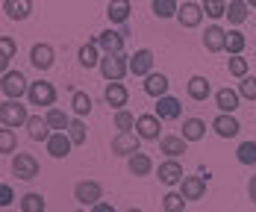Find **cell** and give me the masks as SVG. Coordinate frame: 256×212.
Segmentation results:
<instances>
[{
	"mask_svg": "<svg viewBox=\"0 0 256 212\" xmlns=\"http://www.w3.org/2000/svg\"><path fill=\"white\" fill-rule=\"evenodd\" d=\"M26 121H30V112H26V106L21 100H3L0 104V124L3 127H26Z\"/></svg>",
	"mask_w": 256,
	"mask_h": 212,
	"instance_id": "obj_1",
	"label": "cell"
},
{
	"mask_svg": "<svg viewBox=\"0 0 256 212\" xmlns=\"http://www.w3.org/2000/svg\"><path fill=\"white\" fill-rule=\"evenodd\" d=\"M100 74H103V80H109V82H121V80L130 74V56H124V53L103 56Z\"/></svg>",
	"mask_w": 256,
	"mask_h": 212,
	"instance_id": "obj_2",
	"label": "cell"
},
{
	"mask_svg": "<svg viewBox=\"0 0 256 212\" xmlns=\"http://www.w3.org/2000/svg\"><path fill=\"white\" fill-rule=\"evenodd\" d=\"M24 94H30V82L21 71H9L3 74V98L6 100H21Z\"/></svg>",
	"mask_w": 256,
	"mask_h": 212,
	"instance_id": "obj_3",
	"label": "cell"
},
{
	"mask_svg": "<svg viewBox=\"0 0 256 212\" xmlns=\"http://www.w3.org/2000/svg\"><path fill=\"white\" fill-rule=\"evenodd\" d=\"M38 171H42V165H38V159L32 154H15L12 156V174L18 180H36Z\"/></svg>",
	"mask_w": 256,
	"mask_h": 212,
	"instance_id": "obj_4",
	"label": "cell"
},
{
	"mask_svg": "<svg viewBox=\"0 0 256 212\" xmlns=\"http://www.w3.org/2000/svg\"><path fill=\"white\" fill-rule=\"evenodd\" d=\"M112 154L115 156H136V154H142V138L136 136V132H118L115 138H112Z\"/></svg>",
	"mask_w": 256,
	"mask_h": 212,
	"instance_id": "obj_5",
	"label": "cell"
},
{
	"mask_svg": "<svg viewBox=\"0 0 256 212\" xmlns=\"http://www.w3.org/2000/svg\"><path fill=\"white\" fill-rule=\"evenodd\" d=\"M30 104L32 106H48L53 109V100H56V88H53V82H44V80H38V82H30Z\"/></svg>",
	"mask_w": 256,
	"mask_h": 212,
	"instance_id": "obj_6",
	"label": "cell"
},
{
	"mask_svg": "<svg viewBox=\"0 0 256 212\" xmlns=\"http://www.w3.org/2000/svg\"><path fill=\"white\" fill-rule=\"evenodd\" d=\"M130 74L132 77H150L154 74V50H148V48H142V50H136L130 56Z\"/></svg>",
	"mask_w": 256,
	"mask_h": 212,
	"instance_id": "obj_7",
	"label": "cell"
},
{
	"mask_svg": "<svg viewBox=\"0 0 256 212\" xmlns=\"http://www.w3.org/2000/svg\"><path fill=\"white\" fill-rule=\"evenodd\" d=\"M94 44H98L106 56L124 53V32H118V30H103V32L94 36Z\"/></svg>",
	"mask_w": 256,
	"mask_h": 212,
	"instance_id": "obj_8",
	"label": "cell"
},
{
	"mask_svg": "<svg viewBox=\"0 0 256 212\" xmlns=\"http://www.w3.org/2000/svg\"><path fill=\"white\" fill-rule=\"evenodd\" d=\"M74 198H77L82 206H98L103 198V188L100 183H94V180H82V183L74 186Z\"/></svg>",
	"mask_w": 256,
	"mask_h": 212,
	"instance_id": "obj_9",
	"label": "cell"
},
{
	"mask_svg": "<svg viewBox=\"0 0 256 212\" xmlns=\"http://www.w3.org/2000/svg\"><path fill=\"white\" fill-rule=\"evenodd\" d=\"M182 180H186V174H182V162H180V159H165V162H159V183L180 186Z\"/></svg>",
	"mask_w": 256,
	"mask_h": 212,
	"instance_id": "obj_10",
	"label": "cell"
},
{
	"mask_svg": "<svg viewBox=\"0 0 256 212\" xmlns=\"http://www.w3.org/2000/svg\"><path fill=\"white\" fill-rule=\"evenodd\" d=\"M177 21L180 26H198L200 21H204V3H194V0H186L182 6H180V12H177Z\"/></svg>",
	"mask_w": 256,
	"mask_h": 212,
	"instance_id": "obj_11",
	"label": "cell"
},
{
	"mask_svg": "<svg viewBox=\"0 0 256 212\" xmlns=\"http://www.w3.org/2000/svg\"><path fill=\"white\" fill-rule=\"evenodd\" d=\"M238 100H242V94H238V88H218L215 92V106H218V115H232L236 109H238Z\"/></svg>",
	"mask_w": 256,
	"mask_h": 212,
	"instance_id": "obj_12",
	"label": "cell"
},
{
	"mask_svg": "<svg viewBox=\"0 0 256 212\" xmlns=\"http://www.w3.org/2000/svg\"><path fill=\"white\" fill-rule=\"evenodd\" d=\"M159 130H162V121L156 115H138L136 121V136L144 138V142H156L159 138Z\"/></svg>",
	"mask_w": 256,
	"mask_h": 212,
	"instance_id": "obj_13",
	"label": "cell"
},
{
	"mask_svg": "<svg viewBox=\"0 0 256 212\" xmlns=\"http://www.w3.org/2000/svg\"><path fill=\"white\" fill-rule=\"evenodd\" d=\"M204 48H206L209 53L227 50V30H224V26H218V24L206 26V32H204Z\"/></svg>",
	"mask_w": 256,
	"mask_h": 212,
	"instance_id": "obj_14",
	"label": "cell"
},
{
	"mask_svg": "<svg viewBox=\"0 0 256 212\" xmlns=\"http://www.w3.org/2000/svg\"><path fill=\"white\" fill-rule=\"evenodd\" d=\"M206 183H209V180H204L200 174H198V177H186V180L180 183V194H182L186 200H204Z\"/></svg>",
	"mask_w": 256,
	"mask_h": 212,
	"instance_id": "obj_15",
	"label": "cell"
},
{
	"mask_svg": "<svg viewBox=\"0 0 256 212\" xmlns=\"http://www.w3.org/2000/svg\"><path fill=\"white\" fill-rule=\"evenodd\" d=\"M159 121H177L180 115H182V104H180L177 98H162V100H156V112H154Z\"/></svg>",
	"mask_w": 256,
	"mask_h": 212,
	"instance_id": "obj_16",
	"label": "cell"
},
{
	"mask_svg": "<svg viewBox=\"0 0 256 212\" xmlns=\"http://www.w3.org/2000/svg\"><path fill=\"white\" fill-rule=\"evenodd\" d=\"M53 59H56V53H53L50 44H32V50H30V62H32V68L48 71V68H53Z\"/></svg>",
	"mask_w": 256,
	"mask_h": 212,
	"instance_id": "obj_17",
	"label": "cell"
},
{
	"mask_svg": "<svg viewBox=\"0 0 256 212\" xmlns=\"http://www.w3.org/2000/svg\"><path fill=\"white\" fill-rule=\"evenodd\" d=\"M103 98H106L109 106H115V112H121L130 100V92L124 88V82H109V86L103 88Z\"/></svg>",
	"mask_w": 256,
	"mask_h": 212,
	"instance_id": "obj_18",
	"label": "cell"
},
{
	"mask_svg": "<svg viewBox=\"0 0 256 212\" xmlns=\"http://www.w3.org/2000/svg\"><path fill=\"white\" fill-rule=\"evenodd\" d=\"M26 132H30V138L32 142H50V124H48V118H42V115H30V121H26Z\"/></svg>",
	"mask_w": 256,
	"mask_h": 212,
	"instance_id": "obj_19",
	"label": "cell"
},
{
	"mask_svg": "<svg viewBox=\"0 0 256 212\" xmlns=\"http://www.w3.org/2000/svg\"><path fill=\"white\" fill-rule=\"evenodd\" d=\"M186 148H188V142H186L182 136H162V138H159V150L168 159H180L186 154Z\"/></svg>",
	"mask_w": 256,
	"mask_h": 212,
	"instance_id": "obj_20",
	"label": "cell"
},
{
	"mask_svg": "<svg viewBox=\"0 0 256 212\" xmlns=\"http://www.w3.org/2000/svg\"><path fill=\"white\" fill-rule=\"evenodd\" d=\"M212 130L218 132L221 138H232V136H238L242 124H238V118H236V115H215Z\"/></svg>",
	"mask_w": 256,
	"mask_h": 212,
	"instance_id": "obj_21",
	"label": "cell"
},
{
	"mask_svg": "<svg viewBox=\"0 0 256 212\" xmlns=\"http://www.w3.org/2000/svg\"><path fill=\"white\" fill-rule=\"evenodd\" d=\"M71 148H74V142L68 138V132H53L50 142H48V154L53 159H65L71 154Z\"/></svg>",
	"mask_w": 256,
	"mask_h": 212,
	"instance_id": "obj_22",
	"label": "cell"
},
{
	"mask_svg": "<svg viewBox=\"0 0 256 212\" xmlns=\"http://www.w3.org/2000/svg\"><path fill=\"white\" fill-rule=\"evenodd\" d=\"M186 92H188V98L192 100H198V104H204L206 98L212 94V86H209V80L200 77V74H194V77L188 80V86H186Z\"/></svg>",
	"mask_w": 256,
	"mask_h": 212,
	"instance_id": "obj_23",
	"label": "cell"
},
{
	"mask_svg": "<svg viewBox=\"0 0 256 212\" xmlns=\"http://www.w3.org/2000/svg\"><path fill=\"white\" fill-rule=\"evenodd\" d=\"M168 77L165 74H150V77L144 80V92L150 94V98H156V100H162V98H168Z\"/></svg>",
	"mask_w": 256,
	"mask_h": 212,
	"instance_id": "obj_24",
	"label": "cell"
},
{
	"mask_svg": "<svg viewBox=\"0 0 256 212\" xmlns=\"http://www.w3.org/2000/svg\"><path fill=\"white\" fill-rule=\"evenodd\" d=\"M130 12H132V3H130V0H115V3L106 6V18H109L112 24H127Z\"/></svg>",
	"mask_w": 256,
	"mask_h": 212,
	"instance_id": "obj_25",
	"label": "cell"
},
{
	"mask_svg": "<svg viewBox=\"0 0 256 212\" xmlns=\"http://www.w3.org/2000/svg\"><path fill=\"white\" fill-rule=\"evenodd\" d=\"M127 168L132 177H148L154 171V159L148 156V154H136V156L127 159Z\"/></svg>",
	"mask_w": 256,
	"mask_h": 212,
	"instance_id": "obj_26",
	"label": "cell"
},
{
	"mask_svg": "<svg viewBox=\"0 0 256 212\" xmlns=\"http://www.w3.org/2000/svg\"><path fill=\"white\" fill-rule=\"evenodd\" d=\"M77 59H80V65L82 68H100V62H103V56H100V48L94 44V42H88V44H82L80 48V53H77Z\"/></svg>",
	"mask_w": 256,
	"mask_h": 212,
	"instance_id": "obj_27",
	"label": "cell"
},
{
	"mask_svg": "<svg viewBox=\"0 0 256 212\" xmlns=\"http://www.w3.org/2000/svg\"><path fill=\"white\" fill-rule=\"evenodd\" d=\"M3 12H6L12 21H24L26 15L32 12V3H30V0H3Z\"/></svg>",
	"mask_w": 256,
	"mask_h": 212,
	"instance_id": "obj_28",
	"label": "cell"
},
{
	"mask_svg": "<svg viewBox=\"0 0 256 212\" xmlns=\"http://www.w3.org/2000/svg\"><path fill=\"white\" fill-rule=\"evenodd\" d=\"M180 136H182L186 142H200V138L206 136V121H200V118H186Z\"/></svg>",
	"mask_w": 256,
	"mask_h": 212,
	"instance_id": "obj_29",
	"label": "cell"
},
{
	"mask_svg": "<svg viewBox=\"0 0 256 212\" xmlns=\"http://www.w3.org/2000/svg\"><path fill=\"white\" fill-rule=\"evenodd\" d=\"M15 50H18L15 38H12V36H0V68H3V74H9L6 68H9V62L15 59Z\"/></svg>",
	"mask_w": 256,
	"mask_h": 212,
	"instance_id": "obj_30",
	"label": "cell"
},
{
	"mask_svg": "<svg viewBox=\"0 0 256 212\" xmlns=\"http://www.w3.org/2000/svg\"><path fill=\"white\" fill-rule=\"evenodd\" d=\"M18 204H21V212H44L48 210V200H44V194H38V192H26Z\"/></svg>",
	"mask_w": 256,
	"mask_h": 212,
	"instance_id": "obj_31",
	"label": "cell"
},
{
	"mask_svg": "<svg viewBox=\"0 0 256 212\" xmlns=\"http://www.w3.org/2000/svg\"><path fill=\"white\" fill-rule=\"evenodd\" d=\"M44 118H48V124H50L53 132H68V127H71V118H68L62 109H56V106L48 109V115H44Z\"/></svg>",
	"mask_w": 256,
	"mask_h": 212,
	"instance_id": "obj_32",
	"label": "cell"
},
{
	"mask_svg": "<svg viewBox=\"0 0 256 212\" xmlns=\"http://www.w3.org/2000/svg\"><path fill=\"white\" fill-rule=\"evenodd\" d=\"M248 3L244 0H230L227 3V18H230V24H244L248 21Z\"/></svg>",
	"mask_w": 256,
	"mask_h": 212,
	"instance_id": "obj_33",
	"label": "cell"
},
{
	"mask_svg": "<svg viewBox=\"0 0 256 212\" xmlns=\"http://www.w3.org/2000/svg\"><path fill=\"white\" fill-rule=\"evenodd\" d=\"M150 9H154L156 18H177L180 3H174V0H154V3H150Z\"/></svg>",
	"mask_w": 256,
	"mask_h": 212,
	"instance_id": "obj_34",
	"label": "cell"
},
{
	"mask_svg": "<svg viewBox=\"0 0 256 212\" xmlns=\"http://www.w3.org/2000/svg\"><path fill=\"white\" fill-rule=\"evenodd\" d=\"M68 138H71L74 144H86V142H88V127H86V121H82V118H71Z\"/></svg>",
	"mask_w": 256,
	"mask_h": 212,
	"instance_id": "obj_35",
	"label": "cell"
},
{
	"mask_svg": "<svg viewBox=\"0 0 256 212\" xmlns=\"http://www.w3.org/2000/svg\"><path fill=\"white\" fill-rule=\"evenodd\" d=\"M71 106H74V112H77V118H86L88 112H92V98H88V92H74L71 94Z\"/></svg>",
	"mask_w": 256,
	"mask_h": 212,
	"instance_id": "obj_36",
	"label": "cell"
},
{
	"mask_svg": "<svg viewBox=\"0 0 256 212\" xmlns=\"http://www.w3.org/2000/svg\"><path fill=\"white\" fill-rule=\"evenodd\" d=\"M244 48H248V38H244V32L230 30V32H227V50H230V56H242V53H244Z\"/></svg>",
	"mask_w": 256,
	"mask_h": 212,
	"instance_id": "obj_37",
	"label": "cell"
},
{
	"mask_svg": "<svg viewBox=\"0 0 256 212\" xmlns=\"http://www.w3.org/2000/svg\"><path fill=\"white\" fill-rule=\"evenodd\" d=\"M236 159L242 165H256V142H242L236 148Z\"/></svg>",
	"mask_w": 256,
	"mask_h": 212,
	"instance_id": "obj_38",
	"label": "cell"
},
{
	"mask_svg": "<svg viewBox=\"0 0 256 212\" xmlns=\"http://www.w3.org/2000/svg\"><path fill=\"white\" fill-rule=\"evenodd\" d=\"M136 115L132 112H127V109H121V112H115V130L118 132H132L136 130Z\"/></svg>",
	"mask_w": 256,
	"mask_h": 212,
	"instance_id": "obj_39",
	"label": "cell"
},
{
	"mask_svg": "<svg viewBox=\"0 0 256 212\" xmlns=\"http://www.w3.org/2000/svg\"><path fill=\"white\" fill-rule=\"evenodd\" d=\"M162 210L165 212H186V198L180 192H168L162 198Z\"/></svg>",
	"mask_w": 256,
	"mask_h": 212,
	"instance_id": "obj_40",
	"label": "cell"
},
{
	"mask_svg": "<svg viewBox=\"0 0 256 212\" xmlns=\"http://www.w3.org/2000/svg\"><path fill=\"white\" fill-rule=\"evenodd\" d=\"M227 68H230V77H238V80L250 77V74H248V59H244V56H230Z\"/></svg>",
	"mask_w": 256,
	"mask_h": 212,
	"instance_id": "obj_41",
	"label": "cell"
},
{
	"mask_svg": "<svg viewBox=\"0 0 256 212\" xmlns=\"http://www.w3.org/2000/svg\"><path fill=\"white\" fill-rule=\"evenodd\" d=\"M204 12L209 18H221V15H227V3H224V0H206Z\"/></svg>",
	"mask_w": 256,
	"mask_h": 212,
	"instance_id": "obj_42",
	"label": "cell"
},
{
	"mask_svg": "<svg viewBox=\"0 0 256 212\" xmlns=\"http://www.w3.org/2000/svg\"><path fill=\"white\" fill-rule=\"evenodd\" d=\"M0 154H15V132L9 127L0 130Z\"/></svg>",
	"mask_w": 256,
	"mask_h": 212,
	"instance_id": "obj_43",
	"label": "cell"
},
{
	"mask_svg": "<svg viewBox=\"0 0 256 212\" xmlns=\"http://www.w3.org/2000/svg\"><path fill=\"white\" fill-rule=\"evenodd\" d=\"M238 94L244 100H256V77H244L238 82Z\"/></svg>",
	"mask_w": 256,
	"mask_h": 212,
	"instance_id": "obj_44",
	"label": "cell"
},
{
	"mask_svg": "<svg viewBox=\"0 0 256 212\" xmlns=\"http://www.w3.org/2000/svg\"><path fill=\"white\" fill-rule=\"evenodd\" d=\"M12 200H15V194H12V186H0V206H9V204H12Z\"/></svg>",
	"mask_w": 256,
	"mask_h": 212,
	"instance_id": "obj_45",
	"label": "cell"
},
{
	"mask_svg": "<svg viewBox=\"0 0 256 212\" xmlns=\"http://www.w3.org/2000/svg\"><path fill=\"white\" fill-rule=\"evenodd\" d=\"M92 212H115V206H112V204H106V200H100L98 206H92Z\"/></svg>",
	"mask_w": 256,
	"mask_h": 212,
	"instance_id": "obj_46",
	"label": "cell"
},
{
	"mask_svg": "<svg viewBox=\"0 0 256 212\" xmlns=\"http://www.w3.org/2000/svg\"><path fill=\"white\" fill-rule=\"evenodd\" d=\"M248 198H250V200L256 204V174L250 177V183H248Z\"/></svg>",
	"mask_w": 256,
	"mask_h": 212,
	"instance_id": "obj_47",
	"label": "cell"
},
{
	"mask_svg": "<svg viewBox=\"0 0 256 212\" xmlns=\"http://www.w3.org/2000/svg\"><path fill=\"white\" fill-rule=\"evenodd\" d=\"M127 212H144V210H127Z\"/></svg>",
	"mask_w": 256,
	"mask_h": 212,
	"instance_id": "obj_48",
	"label": "cell"
},
{
	"mask_svg": "<svg viewBox=\"0 0 256 212\" xmlns=\"http://www.w3.org/2000/svg\"><path fill=\"white\" fill-rule=\"evenodd\" d=\"M74 212H86V210H74Z\"/></svg>",
	"mask_w": 256,
	"mask_h": 212,
	"instance_id": "obj_49",
	"label": "cell"
},
{
	"mask_svg": "<svg viewBox=\"0 0 256 212\" xmlns=\"http://www.w3.org/2000/svg\"><path fill=\"white\" fill-rule=\"evenodd\" d=\"M254 44H256V38H254Z\"/></svg>",
	"mask_w": 256,
	"mask_h": 212,
	"instance_id": "obj_50",
	"label": "cell"
}]
</instances>
